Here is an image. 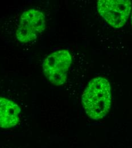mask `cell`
Instances as JSON below:
<instances>
[{
    "label": "cell",
    "mask_w": 132,
    "mask_h": 148,
    "mask_svg": "<svg viewBox=\"0 0 132 148\" xmlns=\"http://www.w3.org/2000/svg\"><path fill=\"white\" fill-rule=\"evenodd\" d=\"M82 104L88 116L98 120L107 116L112 102L111 87L104 77H97L88 84L82 95Z\"/></svg>",
    "instance_id": "cell-1"
},
{
    "label": "cell",
    "mask_w": 132,
    "mask_h": 148,
    "mask_svg": "<svg viewBox=\"0 0 132 148\" xmlns=\"http://www.w3.org/2000/svg\"><path fill=\"white\" fill-rule=\"evenodd\" d=\"M71 63L72 56L68 51L61 50L55 51L43 61V73L52 84L56 86L63 85L67 80Z\"/></svg>",
    "instance_id": "cell-2"
},
{
    "label": "cell",
    "mask_w": 132,
    "mask_h": 148,
    "mask_svg": "<svg viewBox=\"0 0 132 148\" xmlns=\"http://www.w3.org/2000/svg\"><path fill=\"white\" fill-rule=\"evenodd\" d=\"M97 9L100 16L112 27H122L125 24L132 9L129 0H99Z\"/></svg>",
    "instance_id": "cell-3"
},
{
    "label": "cell",
    "mask_w": 132,
    "mask_h": 148,
    "mask_svg": "<svg viewBox=\"0 0 132 148\" xmlns=\"http://www.w3.org/2000/svg\"><path fill=\"white\" fill-rule=\"evenodd\" d=\"M46 28L44 14L38 10L31 9L25 11L21 15L16 32L18 40L28 43L34 40Z\"/></svg>",
    "instance_id": "cell-4"
},
{
    "label": "cell",
    "mask_w": 132,
    "mask_h": 148,
    "mask_svg": "<svg viewBox=\"0 0 132 148\" xmlns=\"http://www.w3.org/2000/svg\"><path fill=\"white\" fill-rule=\"evenodd\" d=\"M21 109L13 101L0 97V127L11 128L19 122Z\"/></svg>",
    "instance_id": "cell-5"
},
{
    "label": "cell",
    "mask_w": 132,
    "mask_h": 148,
    "mask_svg": "<svg viewBox=\"0 0 132 148\" xmlns=\"http://www.w3.org/2000/svg\"><path fill=\"white\" fill-rule=\"evenodd\" d=\"M131 21H132V17H131Z\"/></svg>",
    "instance_id": "cell-6"
}]
</instances>
